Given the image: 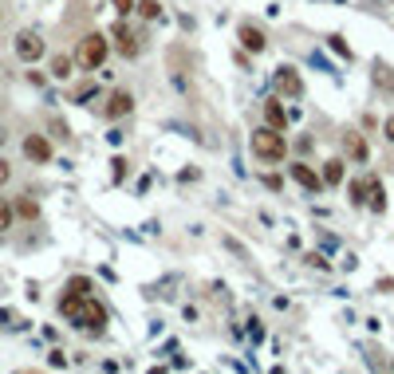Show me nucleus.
<instances>
[{
  "mask_svg": "<svg viewBox=\"0 0 394 374\" xmlns=\"http://www.w3.org/2000/svg\"><path fill=\"white\" fill-rule=\"evenodd\" d=\"M59 311L68 315L71 323H79V327H91V331H103L107 327V307L99 304L95 295H79V292H68L63 299H59Z\"/></svg>",
  "mask_w": 394,
  "mask_h": 374,
  "instance_id": "1",
  "label": "nucleus"
},
{
  "mask_svg": "<svg viewBox=\"0 0 394 374\" xmlns=\"http://www.w3.org/2000/svg\"><path fill=\"white\" fill-rule=\"evenodd\" d=\"M253 154L260 162H280L288 154V142H284V130H272V127H260L253 130Z\"/></svg>",
  "mask_w": 394,
  "mask_h": 374,
  "instance_id": "2",
  "label": "nucleus"
},
{
  "mask_svg": "<svg viewBox=\"0 0 394 374\" xmlns=\"http://www.w3.org/2000/svg\"><path fill=\"white\" fill-rule=\"evenodd\" d=\"M107 51H110V39H107V36H99V32H91V36H83V39H79V48H75V63H79L83 71L103 67V59H107Z\"/></svg>",
  "mask_w": 394,
  "mask_h": 374,
  "instance_id": "3",
  "label": "nucleus"
},
{
  "mask_svg": "<svg viewBox=\"0 0 394 374\" xmlns=\"http://www.w3.org/2000/svg\"><path fill=\"white\" fill-rule=\"evenodd\" d=\"M12 48H16V59H24V63H36V59H44L48 44H44V36H39V32H20Z\"/></svg>",
  "mask_w": 394,
  "mask_h": 374,
  "instance_id": "4",
  "label": "nucleus"
},
{
  "mask_svg": "<svg viewBox=\"0 0 394 374\" xmlns=\"http://www.w3.org/2000/svg\"><path fill=\"white\" fill-rule=\"evenodd\" d=\"M272 87L280 91V95H288V98H300V95H304V79H300V71H296V67H280V71H276V79H272Z\"/></svg>",
  "mask_w": 394,
  "mask_h": 374,
  "instance_id": "5",
  "label": "nucleus"
},
{
  "mask_svg": "<svg viewBox=\"0 0 394 374\" xmlns=\"http://www.w3.org/2000/svg\"><path fill=\"white\" fill-rule=\"evenodd\" d=\"M24 157H28V162H36V166L51 162V142L44 134H28V138H24Z\"/></svg>",
  "mask_w": 394,
  "mask_h": 374,
  "instance_id": "6",
  "label": "nucleus"
},
{
  "mask_svg": "<svg viewBox=\"0 0 394 374\" xmlns=\"http://www.w3.org/2000/svg\"><path fill=\"white\" fill-rule=\"evenodd\" d=\"M236 39H241V48L253 51V56L268 48V36H265L260 28H256V24H241V28H236Z\"/></svg>",
  "mask_w": 394,
  "mask_h": 374,
  "instance_id": "7",
  "label": "nucleus"
},
{
  "mask_svg": "<svg viewBox=\"0 0 394 374\" xmlns=\"http://www.w3.org/2000/svg\"><path fill=\"white\" fill-rule=\"evenodd\" d=\"M288 174H292V181H300V186H304V189H312V193H319V189H324V177L315 174L312 166H304V162H300V166H292Z\"/></svg>",
  "mask_w": 394,
  "mask_h": 374,
  "instance_id": "8",
  "label": "nucleus"
},
{
  "mask_svg": "<svg viewBox=\"0 0 394 374\" xmlns=\"http://www.w3.org/2000/svg\"><path fill=\"white\" fill-rule=\"evenodd\" d=\"M343 146H347V154H351L355 162H367V157H371V146H367V138H363V134H355V130H347V134H343Z\"/></svg>",
  "mask_w": 394,
  "mask_h": 374,
  "instance_id": "9",
  "label": "nucleus"
},
{
  "mask_svg": "<svg viewBox=\"0 0 394 374\" xmlns=\"http://www.w3.org/2000/svg\"><path fill=\"white\" fill-rule=\"evenodd\" d=\"M134 110V98L127 95V91H115V95L107 98V118H122V115H130Z\"/></svg>",
  "mask_w": 394,
  "mask_h": 374,
  "instance_id": "10",
  "label": "nucleus"
},
{
  "mask_svg": "<svg viewBox=\"0 0 394 374\" xmlns=\"http://www.w3.org/2000/svg\"><path fill=\"white\" fill-rule=\"evenodd\" d=\"M115 44H118V51H122L127 59H134L138 51H142V48H138V36L130 28H115Z\"/></svg>",
  "mask_w": 394,
  "mask_h": 374,
  "instance_id": "11",
  "label": "nucleus"
},
{
  "mask_svg": "<svg viewBox=\"0 0 394 374\" xmlns=\"http://www.w3.org/2000/svg\"><path fill=\"white\" fill-rule=\"evenodd\" d=\"M265 122L272 130H284L288 127V115H284V107H280L276 98H268V103H265Z\"/></svg>",
  "mask_w": 394,
  "mask_h": 374,
  "instance_id": "12",
  "label": "nucleus"
},
{
  "mask_svg": "<svg viewBox=\"0 0 394 374\" xmlns=\"http://www.w3.org/2000/svg\"><path fill=\"white\" fill-rule=\"evenodd\" d=\"M324 186H339V181H343V162H339V157H331V162H324Z\"/></svg>",
  "mask_w": 394,
  "mask_h": 374,
  "instance_id": "13",
  "label": "nucleus"
},
{
  "mask_svg": "<svg viewBox=\"0 0 394 374\" xmlns=\"http://www.w3.org/2000/svg\"><path fill=\"white\" fill-rule=\"evenodd\" d=\"M71 67H75V59H71V56H51V75H56V79H68Z\"/></svg>",
  "mask_w": 394,
  "mask_h": 374,
  "instance_id": "14",
  "label": "nucleus"
},
{
  "mask_svg": "<svg viewBox=\"0 0 394 374\" xmlns=\"http://www.w3.org/2000/svg\"><path fill=\"white\" fill-rule=\"evenodd\" d=\"M367 201H371V213H386V193L379 181H371V197H367Z\"/></svg>",
  "mask_w": 394,
  "mask_h": 374,
  "instance_id": "15",
  "label": "nucleus"
},
{
  "mask_svg": "<svg viewBox=\"0 0 394 374\" xmlns=\"http://www.w3.org/2000/svg\"><path fill=\"white\" fill-rule=\"evenodd\" d=\"M138 16H142V20H158V16H162V4H158V0H138Z\"/></svg>",
  "mask_w": 394,
  "mask_h": 374,
  "instance_id": "16",
  "label": "nucleus"
},
{
  "mask_svg": "<svg viewBox=\"0 0 394 374\" xmlns=\"http://www.w3.org/2000/svg\"><path fill=\"white\" fill-rule=\"evenodd\" d=\"M374 83H379V87H386V91H394V75H390V67H386V63H374Z\"/></svg>",
  "mask_w": 394,
  "mask_h": 374,
  "instance_id": "17",
  "label": "nucleus"
},
{
  "mask_svg": "<svg viewBox=\"0 0 394 374\" xmlns=\"http://www.w3.org/2000/svg\"><path fill=\"white\" fill-rule=\"evenodd\" d=\"M12 213H20V217H28V221H36V217H39V205L24 197V201H16V209H12Z\"/></svg>",
  "mask_w": 394,
  "mask_h": 374,
  "instance_id": "18",
  "label": "nucleus"
},
{
  "mask_svg": "<svg viewBox=\"0 0 394 374\" xmlns=\"http://www.w3.org/2000/svg\"><path fill=\"white\" fill-rule=\"evenodd\" d=\"M12 217H16V213H12V205L0 197V233H4V228H12Z\"/></svg>",
  "mask_w": 394,
  "mask_h": 374,
  "instance_id": "19",
  "label": "nucleus"
},
{
  "mask_svg": "<svg viewBox=\"0 0 394 374\" xmlns=\"http://www.w3.org/2000/svg\"><path fill=\"white\" fill-rule=\"evenodd\" d=\"M351 205H367V186L363 181H351Z\"/></svg>",
  "mask_w": 394,
  "mask_h": 374,
  "instance_id": "20",
  "label": "nucleus"
},
{
  "mask_svg": "<svg viewBox=\"0 0 394 374\" xmlns=\"http://www.w3.org/2000/svg\"><path fill=\"white\" fill-rule=\"evenodd\" d=\"M110 177H115V181H122V177H127V162H122V157H115V162H110Z\"/></svg>",
  "mask_w": 394,
  "mask_h": 374,
  "instance_id": "21",
  "label": "nucleus"
},
{
  "mask_svg": "<svg viewBox=\"0 0 394 374\" xmlns=\"http://www.w3.org/2000/svg\"><path fill=\"white\" fill-rule=\"evenodd\" d=\"M68 292H79V295H87V292H91V284H87V280H79V276H75V280H71V284H68Z\"/></svg>",
  "mask_w": 394,
  "mask_h": 374,
  "instance_id": "22",
  "label": "nucleus"
},
{
  "mask_svg": "<svg viewBox=\"0 0 394 374\" xmlns=\"http://www.w3.org/2000/svg\"><path fill=\"white\" fill-rule=\"evenodd\" d=\"M110 4H115V12H118V16H127V12H134V4H130V0H110Z\"/></svg>",
  "mask_w": 394,
  "mask_h": 374,
  "instance_id": "23",
  "label": "nucleus"
},
{
  "mask_svg": "<svg viewBox=\"0 0 394 374\" xmlns=\"http://www.w3.org/2000/svg\"><path fill=\"white\" fill-rule=\"evenodd\" d=\"M8 177H12V166H8V162H4V157H0V186H4Z\"/></svg>",
  "mask_w": 394,
  "mask_h": 374,
  "instance_id": "24",
  "label": "nucleus"
},
{
  "mask_svg": "<svg viewBox=\"0 0 394 374\" xmlns=\"http://www.w3.org/2000/svg\"><path fill=\"white\" fill-rule=\"evenodd\" d=\"M383 130H386V142H394V118H386V122H383Z\"/></svg>",
  "mask_w": 394,
  "mask_h": 374,
  "instance_id": "25",
  "label": "nucleus"
},
{
  "mask_svg": "<svg viewBox=\"0 0 394 374\" xmlns=\"http://www.w3.org/2000/svg\"><path fill=\"white\" fill-rule=\"evenodd\" d=\"M4 142H8V130H4V127H0V146H4Z\"/></svg>",
  "mask_w": 394,
  "mask_h": 374,
  "instance_id": "26",
  "label": "nucleus"
},
{
  "mask_svg": "<svg viewBox=\"0 0 394 374\" xmlns=\"http://www.w3.org/2000/svg\"><path fill=\"white\" fill-rule=\"evenodd\" d=\"M0 16H4V12H0Z\"/></svg>",
  "mask_w": 394,
  "mask_h": 374,
  "instance_id": "27",
  "label": "nucleus"
}]
</instances>
